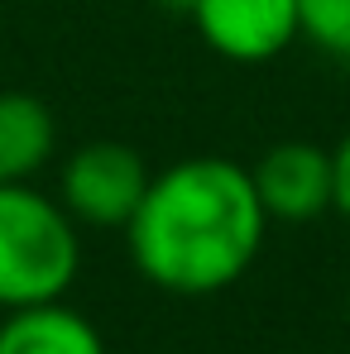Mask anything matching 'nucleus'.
I'll use <instances>...</instances> for the list:
<instances>
[{
  "label": "nucleus",
  "instance_id": "4",
  "mask_svg": "<svg viewBox=\"0 0 350 354\" xmlns=\"http://www.w3.org/2000/svg\"><path fill=\"white\" fill-rule=\"evenodd\" d=\"M202 44L226 62L259 67L297 44V0H182Z\"/></svg>",
  "mask_w": 350,
  "mask_h": 354
},
{
  "label": "nucleus",
  "instance_id": "5",
  "mask_svg": "<svg viewBox=\"0 0 350 354\" xmlns=\"http://www.w3.org/2000/svg\"><path fill=\"white\" fill-rule=\"evenodd\" d=\"M250 177H254V192L269 221L307 225L331 211V149L322 144L283 139L259 153Z\"/></svg>",
  "mask_w": 350,
  "mask_h": 354
},
{
  "label": "nucleus",
  "instance_id": "8",
  "mask_svg": "<svg viewBox=\"0 0 350 354\" xmlns=\"http://www.w3.org/2000/svg\"><path fill=\"white\" fill-rule=\"evenodd\" d=\"M297 39L331 58H350V0H297Z\"/></svg>",
  "mask_w": 350,
  "mask_h": 354
},
{
  "label": "nucleus",
  "instance_id": "1",
  "mask_svg": "<svg viewBox=\"0 0 350 354\" xmlns=\"http://www.w3.org/2000/svg\"><path fill=\"white\" fill-rule=\"evenodd\" d=\"M269 235L254 177L226 153H192L149 177L139 211L125 225L130 263L144 283L173 297L235 288Z\"/></svg>",
  "mask_w": 350,
  "mask_h": 354
},
{
  "label": "nucleus",
  "instance_id": "7",
  "mask_svg": "<svg viewBox=\"0 0 350 354\" xmlns=\"http://www.w3.org/2000/svg\"><path fill=\"white\" fill-rule=\"evenodd\" d=\"M58 153V120L29 91H0V182H34Z\"/></svg>",
  "mask_w": 350,
  "mask_h": 354
},
{
  "label": "nucleus",
  "instance_id": "3",
  "mask_svg": "<svg viewBox=\"0 0 350 354\" xmlns=\"http://www.w3.org/2000/svg\"><path fill=\"white\" fill-rule=\"evenodd\" d=\"M149 163L120 139H91L72 149L58 168V201L77 225L125 230L149 192Z\"/></svg>",
  "mask_w": 350,
  "mask_h": 354
},
{
  "label": "nucleus",
  "instance_id": "2",
  "mask_svg": "<svg viewBox=\"0 0 350 354\" xmlns=\"http://www.w3.org/2000/svg\"><path fill=\"white\" fill-rule=\"evenodd\" d=\"M82 225L34 182H0V311L62 301L82 273Z\"/></svg>",
  "mask_w": 350,
  "mask_h": 354
},
{
  "label": "nucleus",
  "instance_id": "6",
  "mask_svg": "<svg viewBox=\"0 0 350 354\" xmlns=\"http://www.w3.org/2000/svg\"><path fill=\"white\" fill-rule=\"evenodd\" d=\"M0 354H106V340L67 301H39V306L5 311Z\"/></svg>",
  "mask_w": 350,
  "mask_h": 354
},
{
  "label": "nucleus",
  "instance_id": "9",
  "mask_svg": "<svg viewBox=\"0 0 350 354\" xmlns=\"http://www.w3.org/2000/svg\"><path fill=\"white\" fill-rule=\"evenodd\" d=\"M331 211L350 221V124L331 149Z\"/></svg>",
  "mask_w": 350,
  "mask_h": 354
},
{
  "label": "nucleus",
  "instance_id": "10",
  "mask_svg": "<svg viewBox=\"0 0 350 354\" xmlns=\"http://www.w3.org/2000/svg\"><path fill=\"white\" fill-rule=\"evenodd\" d=\"M346 311H350V288H346Z\"/></svg>",
  "mask_w": 350,
  "mask_h": 354
}]
</instances>
